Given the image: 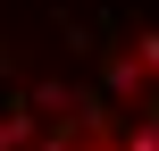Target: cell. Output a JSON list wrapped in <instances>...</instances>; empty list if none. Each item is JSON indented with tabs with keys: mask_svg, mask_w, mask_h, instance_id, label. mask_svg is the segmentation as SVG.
<instances>
[{
	"mask_svg": "<svg viewBox=\"0 0 159 151\" xmlns=\"http://www.w3.org/2000/svg\"><path fill=\"white\" fill-rule=\"evenodd\" d=\"M0 151H159V34L109 25L0 59Z\"/></svg>",
	"mask_w": 159,
	"mask_h": 151,
	"instance_id": "1",
	"label": "cell"
}]
</instances>
